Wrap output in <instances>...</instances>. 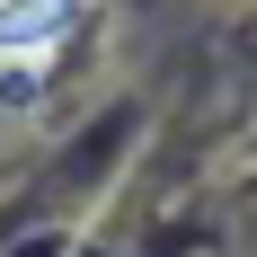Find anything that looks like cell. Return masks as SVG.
<instances>
[{
    "label": "cell",
    "mask_w": 257,
    "mask_h": 257,
    "mask_svg": "<svg viewBox=\"0 0 257 257\" xmlns=\"http://www.w3.org/2000/svg\"><path fill=\"white\" fill-rule=\"evenodd\" d=\"M89 0H0V71H45Z\"/></svg>",
    "instance_id": "cell-1"
}]
</instances>
